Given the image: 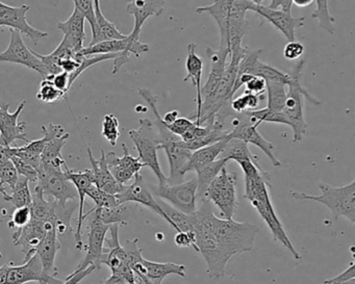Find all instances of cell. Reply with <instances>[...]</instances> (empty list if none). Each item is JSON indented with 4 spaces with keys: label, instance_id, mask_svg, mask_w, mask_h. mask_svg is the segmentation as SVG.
<instances>
[{
    "label": "cell",
    "instance_id": "obj_41",
    "mask_svg": "<svg viewBox=\"0 0 355 284\" xmlns=\"http://www.w3.org/2000/svg\"><path fill=\"white\" fill-rule=\"evenodd\" d=\"M87 196L90 197L94 201L95 208H111V207L120 205L116 198V195L107 194V193L99 190L94 184L87 190Z\"/></svg>",
    "mask_w": 355,
    "mask_h": 284
},
{
    "label": "cell",
    "instance_id": "obj_20",
    "mask_svg": "<svg viewBox=\"0 0 355 284\" xmlns=\"http://www.w3.org/2000/svg\"><path fill=\"white\" fill-rule=\"evenodd\" d=\"M28 282H39L40 284L64 283L62 280L45 273L40 258L37 254L19 267H10L7 284H26Z\"/></svg>",
    "mask_w": 355,
    "mask_h": 284
},
{
    "label": "cell",
    "instance_id": "obj_16",
    "mask_svg": "<svg viewBox=\"0 0 355 284\" xmlns=\"http://www.w3.org/2000/svg\"><path fill=\"white\" fill-rule=\"evenodd\" d=\"M10 33H11V41H10L8 48L3 53H0V62L19 64L24 67H28V69L35 70L43 78H46L49 74H47L44 65L34 55V51L24 44L21 34L16 30H10Z\"/></svg>",
    "mask_w": 355,
    "mask_h": 284
},
{
    "label": "cell",
    "instance_id": "obj_6",
    "mask_svg": "<svg viewBox=\"0 0 355 284\" xmlns=\"http://www.w3.org/2000/svg\"><path fill=\"white\" fill-rule=\"evenodd\" d=\"M65 159L42 163L38 170V184L44 196L53 197L61 205L78 198V192L66 173Z\"/></svg>",
    "mask_w": 355,
    "mask_h": 284
},
{
    "label": "cell",
    "instance_id": "obj_1",
    "mask_svg": "<svg viewBox=\"0 0 355 284\" xmlns=\"http://www.w3.org/2000/svg\"><path fill=\"white\" fill-rule=\"evenodd\" d=\"M192 231L195 251L205 258L209 277L219 279L225 276L226 267L234 255L253 250L259 229L249 222L220 219L211 203L202 202L193 215Z\"/></svg>",
    "mask_w": 355,
    "mask_h": 284
},
{
    "label": "cell",
    "instance_id": "obj_39",
    "mask_svg": "<svg viewBox=\"0 0 355 284\" xmlns=\"http://www.w3.org/2000/svg\"><path fill=\"white\" fill-rule=\"evenodd\" d=\"M120 53H110V55H80V66L76 73L71 74L69 78L70 88H71L73 82L78 80V76H82L87 69L96 65V64L101 63V62L109 61V60H116L119 57Z\"/></svg>",
    "mask_w": 355,
    "mask_h": 284
},
{
    "label": "cell",
    "instance_id": "obj_58",
    "mask_svg": "<svg viewBox=\"0 0 355 284\" xmlns=\"http://www.w3.org/2000/svg\"><path fill=\"white\" fill-rule=\"evenodd\" d=\"M10 265H5L0 267V284H7L9 278Z\"/></svg>",
    "mask_w": 355,
    "mask_h": 284
},
{
    "label": "cell",
    "instance_id": "obj_53",
    "mask_svg": "<svg viewBox=\"0 0 355 284\" xmlns=\"http://www.w3.org/2000/svg\"><path fill=\"white\" fill-rule=\"evenodd\" d=\"M95 269H96V267H95L94 265H90V267H87L84 271L78 272V273H74L73 272L71 275L66 278L63 284H78L83 279H85V278L88 277L90 274H92Z\"/></svg>",
    "mask_w": 355,
    "mask_h": 284
},
{
    "label": "cell",
    "instance_id": "obj_36",
    "mask_svg": "<svg viewBox=\"0 0 355 284\" xmlns=\"http://www.w3.org/2000/svg\"><path fill=\"white\" fill-rule=\"evenodd\" d=\"M267 91V109L272 112H282L286 105V85L279 82H265Z\"/></svg>",
    "mask_w": 355,
    "mask_h": 284
},
{
    "label": "cell",
    "instance_id": "obj_14",
    "mask_svg": "<svg viewBox=\"0 0 355 284\" xmlns=\"http://www.w3.org/2000/svg\"><path fill=\"white\" fill-rule=\"evenodd\" d=\"M88 217H90L88 249H87L86 256L83 259L82 263L78 265V267L74 273L84 271L90 265H94L96 269H101L103 267L101 259H103V255L105 253V240L111 226L101 223L94 213H89V215H85V219Z\"/></svg>",
    "mask_w": 355,
    "mask_h": 284
},
{
    "label": "cell",
    "instance_id": "obj_15",
    "mask_svg": "<svg viewBox=\"0 0 355 284\" xmlns=\"http://www.w3.org/2000/svg\"><path fill=\"white\" fill-rule=\"evenodd\" d=\"M26 101L24 100L14 113H10V103H0V145L11 147L15 141L20 140L30 143V139L26 132V122H19L20 115L26 107Z\"/></svg>",
    "mask_w": 355,
    "mask_h": 284
},
{
    "label": "cell",
    "instance_id": "obj_7",
    "mask_svg": "<svg viewBox=\"0 0 355 284\" xmlns=\"http://www.w3.org/2000/svg\"><path fill=\"white\" fill-rule=\"evenodd\" d=\"M128 136L134 142L135 147L139 153L141 163L148 167L157 178L159 186L167 184V177L163 173L159 165L157 151H159V136L153 126V122L147 118L139 120V127L130 130Z\"/></svg>",
    "mask_w": 355,
    "mask_h": 284
},
{
    "label": "cell",
    "instance_id": "obj_35",
    "mask_svg": "<svg viewBox=\"0 0 355 284\" xmlns=\"http://www.w3.org/2000/svg\"><path fill=\"white\" fill-rule=\"evenodd\" d=\"M28 184H30V181L26 178L19 176L15 188L11 190L10 194L3 197V199L7 202L12 203L16 208L31 206V204H32V192H31Z\"/></svg>",
    "mask_w": 355,
    "mask_h": 284
},
{
    "label": "cell",
    "instance_id": "obj_30",
    "mask_svg": "<svg viewBox=\"0 0 355 284\" xmlns=\"http://www.w3.org/2000/svg\"><path fill=\"white\" fill-rule=\"evenodd\" d=\"M95 15H96L97 28L96 32L92 35V41L90 46L99 44V43L107 42V41L124 40L128 35L122 34L116 28L115 24L107 19L103 16L101 9V3L98 0H94Z\"/></svg>",
    "mask_w": 355,
    "mask_h": 284
},
{
    "label": "cell",
    "instance_id": "obj_42",
    "mask_svg": "<svg viewBox=\"0 0 355 284\" xmlns=\"http://www.w3.org/2000/svg\"><path fill=\"white\" fill-rule=\"evenodd\" d=\"M101 136L111 144V146L117 145L120 136L119 121L114 114H107L103 118Z\"/></svg>",
    "mask_w": 355,
    "mask_h": 284
},
{
    "label": "cell",
    "instance_id": "obj_45",
    "mask_svg": "<svg viewBox=\"0 0 355 284\" xmlns=\"http://www.w3.org/2000/svg\"><path fill=\"white\" fill-rule=\"evenodd\" d=\"M9 159L12 163H13L14 167L17 170L19 176L26 178L30 182L38 181V172L32 166L28 165V163L22 161L19 157H16V155L10 154Z\"/></svg>",
    "mask_w": 355,
    "mask_h": 284
},
{
    "label": "cell",
    "instance_id": "obj_21",
    "mask_svg": "<svg viewBox=\"0 0 355 284\" xmlns=\"http://www.w3.org/2000/svg\"><path fill=\"white\" fill-rule=\"evenodd\" d=\"M65 169L68 178L73 184L74 188H76L78 197L80 199V202H78V228H76V232L74 233V236H76V249L80 251L83 250V247H84L82 229L83 224L85 222V201H86L87 190H89L91 186H93L92 172H91L90 169L76 172L73 170L69 169L67 165H66Z\"/></svg>",
    "mask_w": 355,
    "mask_h": 284
},
{
    "label": "cell",
    "instance_id": "obj_2",
    "mask_svg": "<svg viewBox=\"0 0 355 284\" xmlns=\"http://www.w3.org/2000/svg\"><path fill=\"white\" fill-rule=\"evenodd\" d=\"M239 165L244 173L245 199L250 201L251 205L257 209L261 219L266 222L273 240L280 242L295 259H300V254L291 242L282 221L274 209L269 192V188H271V175L263 168L257 167L251 161H242Z\"/></svg>",
    "mask_w": 355,
    "mask_h": 284
},
{
    "label": "cell",
    "instance_id": "obj_49",
    "mask_svg": "<svg viewBox=\"0 0 355 284\" xmlns=\"http://www.w3.org/2000/svg\"><path fill=\"white\" fill-rule=\"evenodd\" d=\"M69 74L66 73V72H61V73L55 74V76H49L44 78L51 80V84L55 86V89L61 91L64 94L68 95V92L71 89L69 85Z\"/></svg>",
    "mask_w": 355,
    "mask_h": 284
},
{
    "label": "cell",
    "instance_id": "obj_25",
    "mask_svg": "<svg viewBox=\"0 0 355 284\" xmlns=\"http://www.w3.org/2000/svg\"><path fill=\"white\" fill-rule=\"evenodd\" d=\"M166 1L155 0H134L126 6V13L134 16L135 26L130 37L135 41H140L143 26L151 16H159L164 12Z\"/></svg>",
    "mask_w": 355,
    "mask_h": 284
},
{
    "label": "cell",
    "instance_id": "obj_18",
    "mask_svg": "<svg viewBox=\"0 0 355 284\" xmlns=\"http://www.w3.org/2000/svg\"><path fill=\"white\" fill-rule=\"evenodd\" d=\"M53 224L31 220L30 223L24 227L19 228L14 232L12 238L15 246L21 247L24 254V263L30 260L37 253V249L46 234L47 229Z\"/></svg>",
    "mask_w": 355,
    "mask_h": 284
},
{
    "label": "cell",
    "instance_id": "obj_8",
    "mask_svg": "<svg viewBox=\"0 0 355 284\" xmlns=\"http://www.w3.org/2000/svg\"><path fill=\"white\" fill-rule=\"evenodd\" d=\"M236 173H228L226 167L221 170L205 192L203 200L215 204L225 220H234L239 207L236 197Z\"/></svg>",
    "mask_w": 355,
    "mask_h": 284
},
{
    "label": "cell",
    "instance_id": "obj_19",
    "mask_svg": "<svg viewBox=\"0 0 355 284\" xmlns=\"http://www.w3.org/2000/svg\"><path fill=\"white\" fill-rule=\"evenodd\" d=\"M123 157H119L115 152L105 154L107 168L113 177L122 186H125L130 180L134 179L137 174L140 173L141 169L145 166L141 163L139 157H132L126 144H122Z\"/></svg>",
    "mask_w": 355,
    "mask_h": 284
},
{
    "label": "cell",
    "instance_id": "obj_5",
    "mask_svg": "<svg viewBox=\"0 0 355 284\" xmlns=\"http://www.w3.org/2000/svg\"><path fill=\"white\" fill-rule=\"evenodd\" d=\"M319 196L291 190V195L296 200L315 201L325 205L334 220L338 221L340 218L348 219L351 223H355V180L350 184L342 186H332L325 182H320Z\"/></svg>",
    "mask_w": 355,
    "mask_h": 284
},
{
    "label": "cell",
    "instance_id": "obj_24",
    "mask_svg": "<svg viewBox=\"0 0 355 284\" xmlns=\"http://www.w3.org/2000/svg\"><path fill=\"white\" fill-rule=\"evenodd\" d=\"M41 130L43 132V138L36 141H31L24 146L15 147V149H14V152L19 159L32 166L40 163L41 159H41V154H42L43 149H44L45 144L49 140L66 134L63 126L58 125V124L42 126Z\"/></svg>",
    "mask_w": 355,
    "mask_h": 284
},
{
    "label": "cell",
    "instance_id": "obj_28",
    "mask_svg": "<svg viewBox=\"0 0 355 284\" xmlns=\"http://www.w3.org/2000/svg\"><path fill=\"white\" fill-rule=\"evenodd\" d=\"M137 275L145 276L151 280L163 282L165 278L170 275H178L186 277V267L184 265H178L174 263H155L143 258L140 263L132 267Z\"/></svg>",
    "mask_w": 355,
    "mask_h": 284
},
{
    "label": "cell",
    "instance_id": "obj_37",
    "mask_svg": "<svg viewBox=\"0 0 355 284\" xmlns=\"http://www.w3.org/2000/svg\"><path fill=\"white\" fill-rule=\"evenodd\" d=\"M69 138L70 134L66 132L63 136H55L49 140L45 144L42 154H41L42 163H49L58 161V159H64V157H62V149L64 148Z\"/></svg>",
    "mask_w": 355,
    "mask_h": 284
},
{
    "label": "cell",
    "instance_id": "obj_55",
    "mask_svg": "<svg viewBox=\"0 0 355 284\" xmlns=\"http://www.w3.org/2000/svg\"><path fill=\"white\" fill-rule=\"evenodd\" d=\"M243 96H244L245 101H246L247 112L255 111V109L259 107V101L263 99V97L259 96V95L248 92H244Z\"/></svg>",
    "mask_w": 355,
    "mask_h": 284
},
{
    "label": "cell",
    "instance_id": "obj_56",
    "mask_svg": "<svg viewBox=\"0 0 355 284\" xmlns=\"http://www.w3.org/2000/svg\"><path fill=\"white\" fill-rule=\"evenodd\" d=\"M178 117H180V113H178V111H176V109H173V111L166 113L164 117L162 118H163L164 123H165L166 125H170V124L173 123Z\"/></svg>",
    "mask_w": 355,
    "mask_h": 284
},
{
    "label": "cell",
    "instance_id": "obj_61",
    "mask_svg": "<svg viewBox=\"0 0 355 284\" xmlns=\"http://www.w3.org/2000/svg\"><path fill=\"white\" fill-rule=\"evenodd\" d=\"M1 257H3V254H1V253H0V258H1Z\"/></svg>",
    "mask_w": 355,
    "mask_h": 284
},
{
    "label": "cell",
    "instance_id": "obj_31",
    "mask_svg": "<svg viewBox=\"0 0 355 284\" xmlns=\"http://www.w3.org/2000/svg\"><path fill=\"white\" fill-rule=\"evenodd\" d=\"M228 140L230 139L227 138L225 140L221 141V142L211 145V146L205 147V148L194 151L192 155H191L188 165H187L186 174L188 172L199 171V170L205 168V166L209 165V163L218 159Z\"/></svg>",
    "mask_w": 355,
    "mask_h": 284
},
{
    "label": "cell",
    "instance_id": "obj_26",
    "mask_svg": "<svg viewBox=\"0 0 355 284\" xmlns=\"http://www.w3.org/2000/svg\"><path fill=\"white\" fill-rule=\"evenodd\" d=\"M89 159H90L91 166H92L93 184L99 190L107 193V194L117 195L123 190V186L117 182V180L113 177L109 168H107V161H105V153L103 149H101V159L97 161L91 151L90 147H88Z\"/></svg>",
    "mask_w": 355,
    "mask_h": 284
},
{
    "label": "cell",
    "instance_id": "obj_59",
    "mask_svg": "<svg viewBox=\"0 0 355 284\" xmlns=\"http://www.w3.org/2000/svg\"><path fill=\"white\" fill-rule=\"evenodd\" d=\"M315 3L313 0H293V6L298 8H306Z\"/></svg>",
    "mask_w": 355,
    "mask_h": 284
},
{
    "label": "cell",
    "instance_id": "obj_44",
    "mask_svg": "<svg viewBox=\"0 0 355 284\" xmlns=\"http://www.w3.org/2000/svg\"><path fill=\"white\" fill-rule=\"evenodd\" d=\"M18 178H19V174L11 161H8L3 167H0V184L7 188V190L9 188L12 190L15 188Z\"/></svg>",
    "mask_w": 355,
    "mask_h": 284
},
{
    "label": "cell",
    "instance_id": "obj_27",
    "mask_svg": "<svg viewBox=\"0 0 355 284\" xmlns=\"http://www.w3.org/2000/svg\"><path fill=\"white\" fill-rule=\"evenodd\" d=\"M197 45L195 43H190L189 44V53L188 57H187L186 61V70L187 76L184 78V82H188L191 80L193 86L196 88L197 92V109L194 114L189 117L190 120H194L195 123L199 120L201 113V107H202V98H201V89H202V73H203V60L199 57L196 53Z\"/></svg>",
    "mask_w": 355,
    "mask_h": 284
},
{
    "label": "cell",
    "instance_id": "obj_52",
    "mask_svg": "<svg viewBox=\"0 0 355 284\" xmlns=\"http://www.w3.org/2000/svg\"><path fill=\"white\" fill-rule=\"evenodd\" d=\"M175 244L180 248H188V247H193L194 250H196L195 246V236L193 232H178L175 236Z\"/></svg>",
    "mask_w": 355,
    "mask_h": 284
},
{
    "label": "cell",
    "instance_id": "obj_46",
    "mask_svg": "<svg viewBox=\"0 0 355 284\" xmlns=\"http://www.w3.org/2000/svg\"><path fill=\"white\" fill-rule=\"evenodd\" d=\"M32 220V211H31L30 206L21 207V208H16L12 215V221L10 222V227H24L28 225Z\"/></svg>",
    "mask_w": 355,
    "mask_h": 284
},
{
    "label": "cell",
    "instance_id": "obj_43",
    "mask_svg": "<svg viewBox=\"0 0 355 284\" xmlns=\"http://www.w3.org/2000/svg\"><path fill=\"white\" fill-rule=\"evenodd\" d=\"M74 3V9L80 12V15L85 20L90 24L92 35L96 32L97 22L96 15H95L94 1L91 0H76Z\"/></svg>",
    "mask_w": 355,
    "mask_h": 284
},
{
    "label": "cell",
    "instance_id": "obj_54",
    "mask_svg": "<svg viewBox=\"0 0 355 284\" xmlns=\"http://www.w3.org/2000/svg\"><path fill=\"white\" fill-rule=\"evenodd\" d=\"M267 8L273 11L292 14L293 0H273L269 6H267Z\"/></svg>",
    "mask_w": 355,
    "mask_h": 284
},
{
    "label": "cell",
    "instance_id": "obj_47",
    "mask_svg": "<svg viewBox=\"0 0 355 284\" xmlns=\"http://www.w3.org/2000/svg\"><path fill=\"white\" fill-rule=\"evenodd\" d=\"M324 284H355L354 261H352L343 273L338 274L336 277L325 280Z\"/></svg>",
    "mask_w": 355,
    "mask_h": 284
},
{
    "label": "cell",
    "instance_id": "obj_38",
    "mask_svg": "<svg viewBox=\"0 0 355 284\" xmlns=\"http://www.w3.org/2000/svg\"><path fill=\"white\" fill-rule=\"evenodd\" d=\"M315 13L311 15V17L315 18L319 22V28L327 32L328 34H334V18L332 17L329 11V3L327 0H315Z\"/></svg>",
    "mask_w": 355,
    "mask_h": 284
},
{
    "label": "cell",
    "instance_id": "obj_11",
    "mask_svg": "<svg viewBox=\"0 0 355 284\" xmlns=\"http://www.w3.org/2000/svg\"><path fill=\"white\" fill-rule=\"evenodd\" d=\"M230 124H232V130L228 134V139H238L246 144H252L259 147L263 152H265L274 167L279 168L282 166L280 161H278L277 157L274 155V145L259 134L257 130V126H259V124L253 123L246 113L234 114Z\"/></svg>",
    "mask_w": 355,
    "mask_h": 284
},
{
    "label": "cell",
    "instance_id": "obj_3",
    "mask_svg": "<svg viewBox=\"0 0 355 284\" xmlns=\"http://www.w3.org/2000/svg\"><path fill=\"white\" fill-rule=\"evenodd\" d=\"M253 0H219L196 9L197 14L209 13L217 22L220 33V48L230 49L242 45L248 32L247 12Z\"/></svg>",
    "mask_w": 355,
    "mask_h": 284
},
{
    "label": "cell",
    "instance_id": "obj_9",
    "mask_svg": "<svg viewBox=\"0 0 355 284\" xmlns=\"http://www.w3.org/2000/svg\"><path fill=\"white\" fill-rule=\"evenodd\" d=\"M149 190L153 195L162 200L170 203V206L184 215H194L197 211V179L196 177L173 186H153L149 184Z\"/></svg>",
    "mask_w": 355,
    "mask_h": 284
},
{
    "label": "cell",
    "instance_id": "obj_50",
    "mask_svg": "<svg viewBox=\"0 0 355 284\" xmlns=\"http://www.w3.org/2000/svg\"><path fill=\"white\" fill-rule=\"evenodd\" d=\"M304 51L305 48L302 43L296 42V41L288 42L284 46V59L288 60V61H296V60L300 59Z\"/></svg>",
    "mask_w": 355,
    "mask_h": 284
},
{
    "label": "cell",
    "instance_id": "obj_10",
    "mask_svg": "<svg viewBox=\"0 0 355 284\" xmlns=\"http://www.w3.org/2000/svg\"><path fill=\"white\" fill-rule=\"evenodd\" d=\"M148 44L141 42V41H134L128 35V38L124 40L107 41V42L99 43L94 46L85 47L80 55L87 57V55H110V53H120L117 59L114 60L113 74H117L122 67L130 62V55L139 57L143 53H148Z\"/></svg>",
    "mask_w": 355,
    "mask_h": 284
},
{
    "label": "cell",
    "instance_id": "obj_23",
    "mask_svg": "<svg viewBox=\"0 0 355 284\" xmlns=\"http://www.w3.org/2000/svg\"><path fill=\"white\" fill-rule=\"evenodd\" d=\"M58 28L64 34L63 40L59 45L64 48L72 51V53H80L85 48L84 43L86 40V32H85V19L80 12L73 10L68 20L65 22H59Z\"/></svg>",
    "mask_w": 355,
    "mask_h": 284
},
{
    "label": "cell",
    "instance_id": "obj_12",
    "mask_svg": "<svg viewBox=\"0 0 355 284\" xmlns=\"http://www.w3.org/2000/svg\"><path fill=\"white\" fill-rule=\"evenodd\" d=\"M30 10V6L11 7L0 1V28L7 26L10 30H16L19 34L26 35L34 45H38L42 39L49 37V34L33 28L28 24L26 14Z\"/></svg>",
    "mask_w": 355,
    "mask_h": 284
},
{
    "label": "cell",
    "instance_id": "obj_32",
    "mask_svg": "<svg viewBox=\"0 0 355 284\" xmlns=\"http://www.w3.org/2000/svg\"><path fill=\"white\" fill-rule=\"evenodd\" d=\"M219 159H226L227 161H236L238 163L242 161H251L257 167H261L259 157L250 152L248 144L238 139H230L227 141L223 151L219 155Z\"/></svg>",
    "mask_w": 355,
    "mask_h": 284
},
{
    "label": "cell",
    "instance_id": "obj_13",
    "mask_svg": "<svg viewBox=\"0 0 355 284\" xmlns=\"http://www.w3.org/2000/svg\"><path fill=\"white\" fill-rule=\"evenodd\" d=\"M116 198H117L118 203L120 205L126 204L128 202H135L151 209L153 213L163 218L170 226H172L173 229L176 230L175 226L166 215L159 203H157V201L155 200L153 193L149 190L148 184L145 182L144 178L140 173L135 176V181L132 184L123 186V190L119 194L116 195Z\"/></svg>",
    "mask_w": 355,
    "mask_h": 284
},
{
    "label": "cell",
    "instance_id": "obj_57",
    "mask_svg": "<svg viewBox=\"0 0 355 284\" xmlns=\"http://www.w3.org/2000/svg\"><path fill=\"white\" fill-rule=\"evenodd\" d=\"M103 284H128L123 278L120 277V276L115 275V274H112L107 279H105L103 281Z\"/></svg>",
    "mask_w": 355,
    "mask_h": 284
},
{
    "label": "cell",
    "instance_id": "obj_40",
    "mask_svg": "<svg viewBox=\"0 0 355 284\" xmlns=\"http://www.w3.org/2000/svg\"><path fill=\"white\" fill-rule=\"evenodd\" d=\"M67 97V95L62 93L61 91L55 88L51 80L47 78H43L40 84V90L37 94L38 100L42 103H47V105H53V103H58L63 100Z\"/></svg>",
    "mask_w": 355,
    "mask_h": 284
},
{
    "label": "cell",
    "instance_id": "obj_4",
    "mask_svg": "<svg viewBox=\"0 0 355 284\" xmlns=\"http://www.w3.org/2000/svg\"><path fill=\"white\" fill-rule=\"evenodd\" d=\"M305 66V60H300L288 72L290 82L286 92V105L279 112V124L288 125L293 130V142L298 144L306 134L307 125L304 117L303 97L313 105H321L322 103L313 96L304 87L301 86V73Z\"/></svg>",
    "mask_w": 355,
    "mask_h": 284
},
{
    "label": "cell",
    "instance_id": "obj_29",
    "mask_svg": "<svg viewBox=\"0 0 355 284\" xmlns=\"http://www.w3.org/2000/svg\"><path fill=\"white\" fill-rule=\"evenodd\" d=\"M60 249H61V242H60L57 228L55 225H51L47 229L46 234L41 242L40 246L37 249L36 254L40 258L45 273L47 275L53 276V277L58 275L55 261Z\"/></svg>",
    "mask_w": 355,
    "mask_h": 284
},
{
    "label": "cell",
    "instance_id": "obj_51",
    "mask_svg": "<svg viewBox=\"0 0 355 284\" xmlns=\"http://www.w3.org/2000/svg\"><path fill=\"white\" fill-rule=\"evenodd\" d=\"M246 91L245 92L252 93V94L259 95L261 96L266 91V82L263 78L259 76H253L246 85Z\"/></svg>",
    "mask_w": 355,
    "mask_h": 284
},
{
    "label": "cell",
    "instance_id": "obj_17",
    "mask_svg": "<svg viewBox=\"0 0 355 284\" xmlns=\"http://www.w3.org/2000/svg\"><path fill=\"white\" fill-rule=\"evenodd\" d=\"M249 11L254 12L257 15L267 20L286 37L288 42H294L297 28H302L305 24L304 17H295L292 14L268 9L267 6L261 5V1L259 0H255V1L253 0Z\"/></svg>",
    "mask_w": 355,
    "mask_h": 284
},
{
    "label": "cell",
    "instance_id": "obj_48",
    "mask_svg": "<svg viewBox=\"0 0 355 284\" xmlns=\"http://www.w3.org/2000/svg\"><path fill=\"white\" fill-rule=\"evenodd\" d=\"M194 125L195 122L193 121V120H190L189 118L178 117L173 123L166 126H167L168 130H169L172 134L182 138V136H184L187 132H189Z\"/></svg>",
    "mask_w": 355,
    "mask_h": 284
},
{
    "label": "cell",
    "instance_id": "obj_34",
    "mask_svg": "<svg viewBox=\"0 0 355 284\" xmlns=\"http://www.w3.org/2000/svg\"><path fill=\"white\" fill-rule=\"evenodd\" d=\"M89 213H94L97 219L105 224V225H128L126 218L128 215V207L125 204L118 205L111 208H95L93 207L90 211L85 213V215ZM85 218V217H84Z\"/></svg>",
    "mask_w": 355,
    "mask_h": 284
},
{
    "label": "cell",
    "instance_id": "obj_22",
    "mask_svg": "<svg viewBox=\"0 0 355 284\" xmlns=\"http://www.w3.org/2000/svg\"><path fill=\"white\" fill-rule=\"evenodd\" d=\"M207 53L209 55V61H211V73H209L207 84L201 89V98H202L201 109L209 105V101L213 98L214 94L223 78L228 55H230L227 49L219 48L218 51H214L211 47H207Z\"/></svg>",
    "mask_w": 355,
    "mask_h": 284
},
{
    "label": "cell",
    "instance_id": "obj_60",
    "mask_svg": "<svg viewBox=\"0 0 355 284\" xmlns=\"http://www.w3.org/2000/svg\"><path fill=\"white\" fill-rule=\"evenodd\" d=\"M0 194L3 195V197L7 196L8 195L7 188L1 186V184H0Z\"/></svg>",
    "mask_w": 355,
    "mask_h": 284
},
{
    "label": "cell",
    "instance_id": "obj_33",
    "mask_svg": "<svg viewBox=\"0 0 355 284\" xmlns=\"http://www.w3.org/2000/svg\"><path fill=\"white\" fill-rule=\"evenodd\" d=\"M227 163L228 161L226 159H218L196 172L197 186H198L197 197H199L201 200H203V197H205V192H207L209 184L217 177L218 174L221 172V170L226 167V163Z\"/></svg>",
    "mask_w": 355,
    "mask_h": 284
}]
</instances>
